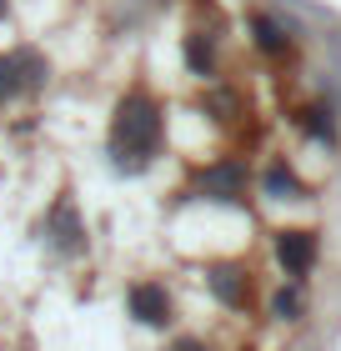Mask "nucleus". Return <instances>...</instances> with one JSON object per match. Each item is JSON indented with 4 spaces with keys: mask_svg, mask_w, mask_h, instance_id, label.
<instances>
[{
    "mask_svg": "<svg viewBox=\"0 0 341 351\" xmlns=\"http://www.w3.org/2000/svg\"><path fill=\"white\" fill-rule=\"evenodd\" d=\"M106 151L116 171H145L151 156L161 151V106L145 90H126L116 110H110V131H106Z\"/></svg>",
    "mask_w": 341,
    "mask_h": 351,
    "instance_id": "nucleus-1",
    "label": "nucleus"
},
{
    "mask_svg": "<svg viewBox=\"0 0 341 351\" xmlns=\"http://www.w3.org/2000/svg\"><path fill=\"white\" fill-rule=\"evenodd\" d=\"M126 311H131V322H141V326H171L176 301L161 281H136L131 291H126Z\"/></svg>",
    "mask_w": 341,
    "mask_h": 351,
    "instance_id": "nucleus-2",
    "label": "nucleus"
},
{
    "mask_svg": "<svg viewBox=\"0 0 341 351\" xmlns=\"http://www.w3.org/2000/svg\"><path fill=\"white\" fill-rule=\"evenodd\" d=\"M276 261H281V271L291 281H301L316 266V231H301V226L276 231Z\"/></svg>",
    "mask_w": 341,
    "mask_h": 351,
    "instance_id": "nucleus-3",
    "label": "nucleus"
},
{
    "mask_svg": "<svg viewBox=\"0 0 341 351\" xmlns=\"http://www.w3.org/2000/svg\"><path fill=\"white\" fill-rule=\"evenodd\" d=\"M51 251H60V256H80L86 251V226H80V211H75V201L71 196H60L51 206Z\"/></svg>",
    "mask_w": 341,
    "mask_h": 351,
    "instance_id": "nucleus-4",
    "label": "nucleus"
},
{
    "mask_svg": "<svg viewBox=\"0 0 341 351\" xmlns=\"http://www.w3.org/2000/svg\"><path fill=\"white\" fill-rule=\"evenodd\" d=\"M241 191H246V166L241 161H216L196 176V196L206 201H241Z\"/></svg>",
    "mask_w": 341,
    "mask_h": 351,
    "instance_id": "nucleus-5",
    "label": "nucleus"
},
{
    "mask_svg": "<svg viewBox=\"0 0 341 351\" xmlns=\"http://www.w3.org/2000/svg\"><path fill=\"white\" fill-rule=\"evenodd\" d=\"M206 281H211V291H216L221 306H231V311H246L251 306V276L241 266H211Z\"/></svg>",
    "mask_w": 341,
    "mask_h": 351,
    "instance_id": "nucleus-6",
    "label": "nucleus"
},
{
    "mask_svg": "<svg viewBox=\"0 0 341 351\" xmlns=\"http://www.w3.org/2000/svg\"><path fill=\"white\" fill-rule=\"evenodd\" d=\"M251 36H256V45H261L266 56H286L291 51V36L281 30V21H271V15H261V10L251 15Z\"/></svg>",
    "mask_w": 341,
    "mask_h": 351,
    "instance_id": "nucleus-7",
    "label": "nucleus"
},
{
    "mask_svg": "<svg viewBox=\"0 0 341 351\" xmlns=\"http://www.w3.org/2000/svg\"><path fill=\"white\" fill-rule=\"evenodd\" d=\"M261 186H266V196H276V201H301V196H306V186H301L296 176H291V171L281 166V161H276V166H266Z\"/></svg>",
    "mask_w": 341,
    "mask_h": 351,
    "instance_id": "nucleus-8",
    "label": "nucleus"
},
{
    "mask_svg": "<svg viewBox=\"0 0 341 351\" xmlns=\"http://www.w3.org/2000/svg\"><path fill=\"white\" fill-rule=\"evenodd\" d=\"M301 131L331 146V141H336V121H331V110H327V106H306V110H301Z\"/></svg>",
    "mask_w": 341,
    "mask_h": 351,
    "instance_id": "nucleus-9",
    "label": "nucleus"
},
{
    "mask_svg": "<svg viewBox=\"0 0 341 351\" xmlns=\"http://www.w3.org/2000/svg\"><path fill=\"white\" fill-rule=\"evenodd\" d=\"M186 66L196 75H216V51H211L206 36H186Z\"/></svg>",
    "mask_w": 341,
    "mask_h": 351,
    "instance_id": "nucleus-10",
    "label": "nucleus"
},
{
    "mask_svg": "<svg viewBox=\"0 0 341 351\" xmlns=\"http://www.w3.org/2000/svg\"><path fill=\"white\" fill-rule=\"evenodd\" d=\"M301 311H306V301H301V286H281V291L271 296V316H281V322H296Z\"/></svg>",
    "mask_w": 341,
    "mask_h": 351,
    "instance_id": "nucleus-11",
    "label": "nucleus"
},
{
    "mask_svg": "<svg viewBox=\"0 0 341 351\" xmlns=\"http://www.w3.org/2000/svg\"><path fill=\"white\" fill-rule=\"evenodd\" d=\"M21 90V75H15V60L0 56V101H10V95Z\"/></svg>",
    "mask_w": 341,
    "mask_h": 351,
    "instance_id": "nucleus-12",
    "label": "nucleus"
},
{
    "mask_svg": "<svg viewBox=\"0 0 341 351\" xmlns=\"http://www.w3.org/2000/svg\"><path fill=\"white\" fill-rule=\"evenodd\" d=\"M171 351H206V341H196V337H176Z\"/></svg>",
    "mask_w": 341,
    "mask_h": 351,
    "instance_id": "nucleus-13",
    "label": "nucleus"
},
{
    "mask_svg": "<svg viewBox=\"0 0 341 351\" xmlns=\"http://www.w3.org/2000/svg\"><path fill=\"white\" fill-rule=\"evenodd\" d=\"M5 10H10V0H0V21H5Z\"/></svg>",
    "mask_w": 341,
    "mask_h": 351,
    "instance_id": "nucleus-14",
    "label": "nucleus"
}]
</instances>
